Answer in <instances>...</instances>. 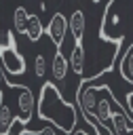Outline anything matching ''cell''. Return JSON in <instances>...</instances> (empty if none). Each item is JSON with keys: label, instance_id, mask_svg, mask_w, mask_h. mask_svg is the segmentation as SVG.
I'll list each match as a JSON object with an SVG mask.
<instances>
[{"label": "cell", "instance_id": "8fae6325", "mask_svg": "<svg viewBox=\"0 0 133 135\" xmlns=\"http://www.w3.org/2000/svg\"><path fill=\"white\" fill-rule=\"evenodd\" d=\"M34 74L38 78H44V74H46V57L44 55H36L34 57Z\"/></svg>", "mask_w": 133, "mask_h": 135}, {"label": "cell", "instance_id": "7a4b0ae2", "mask_svg": "<svg viewBox=\"0 0 133 135\" xmlns=\"http://www.w3.org/2000/svg\"><path fill=\"white\" fill-rule=\"evenodd\" d=\"M0 61H2L4 72L11 76H21L25 72V59L17 51V40L13 32H6V46H2L0 51Z\"/></svg>", "mask_w": 133, "mask_h": 135}, {"label": "cell", "instance_id": "2e32d148", "mask_svg": "<svg viewBox=\"0 0 133 135\" xmlns=\"http://www.w3.org/2000/svg\"><path fill=\"white\" fill-rule=\"evenodd\" d=\"M127 135H133V131H131V133H127Z\"/></svg>", "mask_w": 133, "mask_h": 135}, {"label": "cell", "instance_id": "8992f818", "mask_svg": "<svg viewBox=\"0 0 133 135\" xmlns=\"http://www.w3.org/2000/svg\"><path fill=\"white\" fill-rule=\"evenodd\" d=\"M70 23V32L74 36V44L82 42V36H84V25H87V19H84V13L82 11H74L68 19Z\"/></svg>", "mask_w": 133, "mask_h": 135}, {"label": "cell", "instance_id": "30bf717a", "mask_svg": "<svg viewBox=\"0 0 133 135\" xmlns=\"http://www.w3.org/2000/svg\"><path fill=\"white\" fill-rule=\"evenodd\" d=\"M13 122H15V116H13L11 108H8V103L2 101V103H0V135H2L4 131H8Z\"/></svg>", "mask_w": 133, "mask_h": 135}, {"label": "cell", "instance_id": "9a60e30c", "mask_svg": "<svg viewBox=\"0 0 133 135\" xmlns=\"http://www.w3.org/2000/svg\"><path fill=\"white\" fill-rule=\"evenodd\" d=\"M72 135H89V133H87V131H82V129H76Z\"/></svg>", "mask_w": 133, "mask_h": 135}, {"label": "cell", "instance_id": "ba28073f", "mask_svg": "<svg viewBox=\"0 0 133 135\" xmlns=\"http://www.w3.org/2000/svg\"><path fill=\"white\" fill-rule=\"evenodd\" d=\"M27 23H30V13L25 6H17L13 11V25L17 34H25L27 32Z\"/></svg>", "mask_w": 133, "mask_h": 135}, {"label": "cell", "instance_id": "9c48e42d", "mask_svg": "<svg viewBox=\"0 0 133 135\" xmlns=\"http://www.w3.org/2000/svg\"><path fill=\"white\" fill-rule=\"evenodd\" d=\"M42 32H44V27H42V21H40V17H38V15H30V23H27V32H25L27 40H32V42L40 40Z\"/></svg>", "mask_w": 133, "mask_h": 135}, {"label": "cell", "instance_id": "277c9868", "mask_svg": "<svg viewBox=\"0 0 133 135\" xmlns=\"http://www.w3.org/2000/svg\"><path fill=\"white\" fill-rule=\"evenodd\" d=\"M70 30V23H68V19H65V15L63 13H55L53 17H51V21H49V25H46V36H49V40L57 46V51H61L63 49V40H65V32Z\"/></svg>", "mask_w": 133, "mask_h": 135}, {"label": "cell", "instance_id": "7c38bea8", "mask_svg": "<svg viewBox=\"0 0 133 135\" xmlns=\"http://www.w3.org/2000/svg\"><path fill=\"white\" fill-rule=\"evenodd\" d=\"M27 131H25V124L19 120V118H15V122L11 124V129L8 131H4L2 135H25Z\"/></svg>", "mask_w": 133, "mask_h": 135}, {"label": "cell", "instance_id": "52a82bcc", "mask_svg": "<svg viewBox=\"0 0 133 135\" xmlns=\"http://www.w3.org/2000/svg\"><path fill=\"white\" fill-rule=\"evenodd\" d=\"M70 68L76 76L84 74V46H82V42L74 44V49L70 53Z\"/></svg>", "mask_w": 133, "mask_h": 135}, {"label": "cell", "instance_id": "4fadbf2b", "mask_svg": "<svg viewBox=\"0 0 133 135\" xmlns=\"http://www.w3.org/2000/svg\"><path fill=\"white\" fill-rule=\"evenodd\" d=\"M4 86H11V84H8V80H6V72H4V68H0V95H2Z\"/></svg>", "mask_w": 133, "mask_h": 135}, {"label": "cell", "instance_id": "5b68a950", "mask_svg": "<svg viewBox=\"0 0 133 135\" xmlns=\"http://www.w3.org/2000/svg\"><path fill=\"white\" fill-rule=\"evenodd\" d=\"M68 68H70V59H65L63 51H57L53 61H51V74H53V82H63L68 76Z\"/></svg>", "mask_w": 133, "mask_h": 135}, {"label": "cell", "instance_id": "3957f363", "mask_svg": "<svg viewBox=\"0 0 133 135\" xmlns=\"http://www.w3.org/2000/svg\"><path fill=\"white\" fill-rule=\"evenodd\" d=\"M11 86H15L19 91V97H17V118L23 124H27L32 120L34 110H36V103H38L36 97H34V91L30 86H25V84H11Z\"/></svg>", "mask_w": 133, "mask_h": 135}, {"label": "cell", "instance_id": "d6986e66", "mask_svg": "<svg viewBox=\"0 0 133 135\" xmlns=\"http://www.w3.org/2000/svg\"><path fill=\"white\" fill-rule=\"evenodd\" d=\"M93 2H99V0H93Z\"/></svg>", "mask_w": 133, "mask_h": 135}, {"label": "cell", "instance_id": "e0dca14e", "mask_svg": "<svg viewBox=\"0 0 133 135\" xmlns=\"http://www.w3.org/2000/svg\"><path fill=\"white\" fill-rule=\"evenodd\" d=\"M0 103H2V95H0Z\"/></svg>", "mask_w": 133, "mask_h": 135}, {"label": "cell", "instance_id": "ac0fdd59", "mask_svg": "<svg viewBox=\"0 0 133 135\" xmlns=\"http://www.w3.org/2000/svg\"><path fill=\"white\" fill-rule=\"evenodd\" d=\"M0 51H2V44H0Z\"/></svg>", "mask_w": 133, "mask_h": 135}, {"label": "cell", "instance_id": "5bb4252c", "mask_svg": "<svg viewBox=\"0 0 133 135\" xmlns=\"http://www.w3.org/2000/svg\"><path fill=\"white\" fill-rule=\"evenodd\" d=\"M40 135H57L53 129H40Z\"/></svg>", "mask_w": 133, "mask_h": 135}, {"label": "cell", "instance_id": "6da1fadb", "mask_svg": "<svg viewBox=\"0 0 133 135\" xmlns=\"http://www.w3.org/2000/svg\"><path fill=\"white\" fill-rule=\"evenodd\" d=\"M36 114L40 120H46L61 129L63 133H74L76 129V108L63 99L61 91L55 82H44L40 89V97L36 103Z\"/></svg>", "mask_w": 133, "mask_h": 135}]
</instances>
